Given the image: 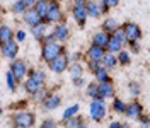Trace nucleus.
Returning <instances> with one entry per match:
<instances>
[{
  "label": "nucleus",
  "instance_id": "obj_1",
  "mask_svg": "<svg viewBox=\"0 0 150 128\" xmlns=\"http://www.w3.org/2000/svg\"><path fill=\"white\" fill-rule=\"evenodd\" d=\"M62 51H63V46H60L55 39H53V41H45L43 50H41V56H43L45 62H51V60H53L56 55H60Z\"/></svg>",
  "mask_w": 150,
  "mask_h": 128
},
{
  "label": "nucleus",
  "instance_id": "obj_2",
  "mask_svg": "<svg viewBox=\"0 0 150 128\" xmlns=\"http://www.w3.org/2000/svg\"><path fill=\"white\" fill-rule=\"evenodd\" d=\"M12 125L19 128H29L34 125V113L29 111H19L12 116Z\"/></svg>",
  "mask_w": 150,
  "mask_h": 128
},
{
  "label": "nucleus",
  "instance_id": "obj_3",
  "mask_svg": "<svg viewBox=\"0 0 150 128\" xmlns=\"http://www.w3.org/2000/svg\"><path fill=\"white\" fill-rule=\"evenodd\" d=\"M48 63H50V68L55 73H62L68 68V56L65 55V51H62L60 55H56L55 58H53L51 62H48Z\"/></svg>",
  "mask_w": 150,
  "mask_h": 128
},
{
  "label": "nucleus",
  "instance_id": "obj_4",
  "mask_svg": "<svg viewBox=\"0 0 150 128\" xmlns=\"http://www.w3.org/2000/svg\"><path fill=\"white\" fill-rule=\"evenodd\" d=\"M106 114V106H104V101L103 97H97V99L92 101L91 104V118L94 121H101Z\"/></svg>",
  "mask_w": 150,
  "mask_h": 128
},
{
  "label": "nucleus",
  "instance_id": "obj_5",
  "mask_svg": "<svg viewBox=\"0 0 150 128\" xmlns=\"http://www.w3.org/2000/svg\"><path fill=\"white\" fill-rule=\"evenodd\" d=\"M60 19H62V10H60V5L56 4L55 0H50L46 16H45V22H58Z\"/></svg>",
  "mask_w": 150,
  "mask_h": 128
},
{
  "label": "nucleus",
  "instance_id": "obj_6",
  "mask_svg": "<svg viewBox=\"0 0 150 128\" xmlns=\"http://www.w3.org/2000/svg\"><path fill=\"white\" fill-rule=\"evenodd\" d=\"M121 29L125 33V36H126V41H137V39L142 38V29L135 22H126Z\"/></svg>",
  "mask_w": 150,
  "mask_h": 128
},
{
  "label": "nucleus",
  "instance_id": "obj_7",
  "mask_svg": "<svg viewBox=\"0 0 150 128\" xmlns=\"http://www.w3.org/2000/svg\"><path fill=\"white\" fill-rule=\"evenodd\" d=\"M26 72H28V68H26V62L24 60H14L10 63V73L16 77V80H21L26 75Z\"/></svg>",
  "mask_w": 150,
  "mask_h": 128
},
{
  "label": "nucleus",
  "instance_id": "obj_8",
  "mask_svg": "<svg viewBox=\"0 0 150 128\" xmlns=\"http://www.w3.org/2000/svg\"><path fill=\"white\" fill-rule=\"evenodd\" d=\"M22 17H24V22L29 24V26H34L38 22H45V21L41 19V16L34 10V7H28V9L22 12Z\"/></svg>",
  "mask_w": 150,
  "mask_h": 128
},
{
  "label": "nucleus",
  "instance_id": "obj_9",
  "mask_svg": "<svg viewBox=\"0 0 150 128\" xmlns=\"http://www.w3.org/2000/svg\"><path fill=\"white\" fill-rule=\"evenodd\" d=\"M72 14H74L77 24H79L80 28H84L85 21H87V10H85V5H77V4H75L74 9H72Z\"/></svg>",
  "mask_w": 150,
  "mask_h": 128
},
{
  "label": "nucleus",
  "instance_id": "obj_10",
  "mask_svg": "<svg viewBox=\"0 0 150 128\" xmlns=\"http://www.w3.org/2000/svg\"><path fill=\"white\" fill-rule=\"evenodd\" d=\"M0 46H2V55L5 58H16V55L19 51V46L14 39H10V41H7V43H4Z\"/></svg>",
  "mask_w": 150,
  "mask_h": 128
},
{
  "label": "nucleus",
  "instance_id": "obj_11",
  "mask_svg": "<svg viewBox=\"0 0 150 128\" xmlns=\"http://www.w3.org/2000/svg\"><path fill=\"white\" fill-rule=\"evenodd\" d=\"M123 113L131 119H138L142 114V104H138V102H130L128 106H125V111Z\"/></svg>",
  "mask_w": 150,
  "mask_h": 128
},
{
  "label": "nucleus",
  "instance_id": "obj_12",
  "mask_svg": "<svg viewBox=\"0 0 150 128\" xmlns=\"http://www.w3.org/2000/svg\"><path fill=\"white\" fill-rule=\"evenodd\" d=\"M97 89H99V96H101V97H111L112 94H114V87H112L111 79L99 82L97 84Z\"/></svg>",
  "mask_w": 150,
  "mask_h": 128
},
{
  "label": "nucleus",
  "instance_id": "obj_13",
  "mask_svg": "<svg viewBox=\"0 0 150 128\" xmlns=\"http://www.w3.org/2000/svg\"><path fill=\"white\" fill-rule=\"evenodd\" d=\"M43 106L46 108V110H55L60 106V97L56 96V94H48L46 97L43 99Z\"/></svg>",
  "mask_w": 150,
  "mask_h": 128
},
{
  "label": "nucleus",
  "instance_id": "obj_14",
  "mask_svg": "<svg viewBox=\"0 0 150 128\" xmlns=\"http://www.w3.org/2000/svg\"><path fill=\"white\" fill-rule=\"evenodd\" d=\"M104 53V48L103 46H97V45H92L89 50H87V58L89 60H99L101 62V56Z\"/></svg>",
  "mask_w": 150,
  "mask_h": 128
},
{
  "label": "nucleus",
  "instance_id": "obj_15",
  "mask_svg": "<svg viewBox=\"0 0 150 128\" xmlns=\"http://www.w3.org/2000/svg\"><path fill=\"white\" fill-rule=\"evenodd\" d=\"M108 39H109V34H108L106 31H99V33H96V34H94L92 45H97V46H103V48H106Z\"/></svg>",
  "mask_w": 150,
  "mask_h": 128
},
{
  "label": "nucleus",
  "instance_id": "obj_16",
  "mask_svg": "<svg viewBox=\"0 0 150 128\" xmlns=\"http://www.w3.org/2000/svg\"><path fill=\"white\" fill-rule=\"evenodd\" d=\"M10 39H14V31L9 26H0V45L7 43Z\"/></svg>",
  "mask_w": 150,
  "mask_h": 128
},
{
  "label": "nucleus",
  "instance_id": "obj_17",
  "mask_svg": "<svg viewBox=\"0 0 150 128\" xmlns=\"http://www.w3.org/2000/svg\"><path fill=\"white\" fill-rule=\"evenodd\" d=\"M48 5H50V0H36V4L33 5L34 10L41 16V19L45 21V16H46V10H48Z\"/></svg>",
  "mask_w": 150,
  "mask_h": 128
},
{
  "label": "nucleus",
  "instance_id": "obj_18",
  "mask_svg": "<svg viewBox=\"0 0 150 128\" xmlns=\"http://www.w3.org/2000/svg\"><path fill=\"white\" fill-rule=\"evenodd\" d=\"M121 46H123V43H120L116 38H112L111 34H109V39H108L104 50H108V51H111V53H118V51L121 50Z\"/></svg>",
  "mask_w": 150,
  "mask_h": 128
},
{
  "label": "nucleus",
  "instance_id": "obj_19",
  "mask_svg": "<svg viewBox=\"0 0 150 128\" xmlns=\"http://www.w3.org/2000/svg\"><path fill=\"white\" fill-rule=\"evenodd\" d=\"M53 36L55 39H60V41H65L67 38H68V29H67L65 24H58L53 31Z\"/></svg>",
  "mask_w": 150,
  "mask_h": 128
},
{
  "label": "nucleus",
  "instance_id": "obj_20",
  "mask_svg": "<svg viewBox=\"0 0 150 128\" xmlns=\"http://www.w3.org/2000/svg\"><path fill=\"white\" fill-rule=\"evenodd\" d=\"M101 62L104 63V67H106V68H112L114 65L118 63V60H116V58L111 55V51H108V53L104 51L103 56H101Z\"/></svg>",
  "mask_w": 150,
  "mask_h": 128
},
{
  "label": "nucleus",
  "instance_id": "obj_21",
  "mask_svg": "<svg viewBox=\"0 0 150 128\" xmlns=\"http://www.w3.org/2000/svg\"><path fill=\"white\" fill-rule=\"evenodd\" d=\"M31 31H33V34L38 39H41V38L45 36V31H46V22H38L34 26H31Z\"/></svg>",
  "mask_w": 150,
  "mask_h": 128
},
{
  "label": "nucleus",
  "instance_id": "obj_22",
  "mask_svg": "<svg viewBox=\"0 0 150 128\" xmlns=\"http://www.w3.org/2000/svg\"><path fill=\"white\" fill-rule=\"evenodd\" d=\"M85 10H87V16H91V17H99L101 16V12L97 10L96 7V4H94V0H89V2H85Z\"/></svg>",
  "mask_w": 150,
  "mask_h": 128
},
{
  "label": "nucleus",
  "instance_id": "obj_23",
  "mask_svg": "<svg viewBox=\"0 0 150 128\" xmlns=\"http://www.w3.org/2000/svg\"><path fill=\"white\" fill-rule=\"evenodd\" d=\"M41 85H43L41 82H38V80H34V79L29 77V80L26 82V91L31 92V94H34V92H38L39 89H41Z\"/></svg>",
  "mask_w": 150,
  "mask_h": 128
},
{
  "label": "nucleus",
  "instance_id": "obj_24",
  "mask_svg": "<svg viewBox=\"0 0 150 128\" xmlns=\"http://www.w3.org/2000/svg\"><path fill=\"white\" fill-rule=\"evenodd\" d=\"M94 75L97 77L99 82H103V80H109V73H108V68H106V67H99L97 70H94Z\"/></svg>",
  "mask_w": 150,
  "mask_h": 128
},
{
  "label": "nucleus",
  "instance_id": "obj_25",
  "mask_svg": "<svg viewBox=\"0 0 150 128\" xmlns=\"http://www.w3.org/2000/svg\"><path fill=\"white\" fill-rule=\"evenodd\" d=\"M65 125L67 127H85V121L80 116H70L68 119H65Z\"/></svg>",
  "mask_w": 150,
  "mask_h": 128
},
{
  "label": "nucleus",
  "instance_id": "obj_26",
  "mask_svg": "<svg viewBox=\"0 0 150 128\" xmlns=\"http://www.w3.org/2000/svg\"><path fill=\"white\" fill-rule=\"evenodd\" d=\"M29 77L43 84V82H45V77H46V75H45V72H43V70H38V68H34V70H29Z\"/></svg>",
  "mask_w": 150,
  "mask_h": 128
},
{
  "label": "nucleus",
  "instance_id": "obj_27",
  "mask_svg": "<svg viewBox=\"0 0 150 128\" xmlns=\"http://www.w3.org/2000/svg\"><path fill=\"white\" fill-rule=\"evenodd\" d=\"M26 9H28V4H26L24 0H17V2L12 5V12H14V14H22Z\"/></svg>",
  "mask_w": 150,
  "mask_h": 128
},
{
  "label": "nucleus",
  "instance_id": "obj_28",
  "mask_svg": "<svg viewBox=\"0 0 150 128\" xmlns=\"http://www.w3.org/2000/svg\"><path fill=\"white\" fill-rule=\"evenodd\" d=\"M70 75L77 79V77H82V65L80 63H72L70 65Z\"/></svg>",
  "mask_w": 150,
  "mask_h": 128
},
{
  "label": "nucleus",
  "instance_id": "obj_29",
  "mask_svg": "<svg viewBox=\"0 0 150 128\" xmlns=\"http://www.w3.org/2000/svg\"><path fill=\"white\" fill-rule=\"evenodd\" d=\"M116 28H118V26H116V21H114V19H108V21L103 24V29L108 33V34H111Z\"/></svg>",
  "mask_w": 150,
  "mask_h": 128
},
{
  "label": "nucleus",
  "instance_id": "obj_30",
  "mask_svg": "<svg viewBox=\"0 0 150 128\" xmlns=\"http://www.w3.org/2000/svg\"><path fill=\"white\" fill-rule=\"evenodd\" d=\"M111 36L116 38L120 43H128V41H126V36H125V33H123V29H118V28H116V29L111 33Z\"/></svg>",
  "mask_w": 150,
  "mask_h": 128
},
{
  "label": "nucleus",
  "instance_id": "obj_31",
  "mask_svg": "<svg viewBox=\"0 0 150 128\" xmlns=\"http://www.w3.org/2000/svg\"><path fill=\"white\" fill-rule=\"evenodd\" d=\"M87 94H89L92 99H97V97H101V96H99V89H97V84H91V85L87 87Z\"/></svg>",
  "mask_w": 150,
  "mask_h": 128
},
{
  "label": "nucleus",
  "instance_id": "obj_32",
  "mask_svg": "<svg viewBox=\"0 0 150 128\" xmlns=\"http://www.w3.org/2000/svg\"><path fill=\"white\" fill-rule=\"evenodd\" d=\"M118 53H120V56H118V62H120V63L121 65H130V55H128L126 51H121V50H120Z\"/></svg>",
  "mask_w": 150,
  "mask_h": 128
},
{
  "label": "nucleus",
  "instance_id": "obj_33",
  "mask_svg": "<svg viewBox=\"0 0 150 128\" xmlns=\"http://www.w3.org/2000/svg\"><path fill=\"white\" fill-rule=\"evenodd\" d=\"M79 111V106L77 104H74L72 108H68V110H65V113H63V119H68L70 116H74L75 113Z\"/></svg>",
  "mask_w": 150,
  "mask_h": 128
},
{
  "label": "nucleus",
  "instance_id": "obj_34",
  "mask_svg": "<svg viewBox=\"0 0 150 128\" xmlns=\"http://www.w3.org/2000/svg\"><path fill=\"white\" fill-rule=\"evenodd\" d=\"M94 4H96V7H97V10L101 12V14H106L108 12V7H106V4H104V0H94Z\"/></svg>",
  "mask_w": 150,
  "mask_h": 128
},
{
  "label": "nucleus",
  "instance_id": "obj_35",
  "mask_svg": "<svg viewBox=\"0 0 150 128\" xmlns=\"http://www.w3.org/2000/svg\"><path fill=\"white\" fill-rule=\"evenodd\" d=\"M16 82H17V80H16V77L9 72V73H7V84H9L10 91H16Z\"/></svg>",
  "mask_w": 150,
  "mask_h": 128
},
{
  "label": "nucleus",
  "instance_id": "obj_36",
  "mask_svg": "<svg viewBox=\"0 0 150 128\" xmlns=\"http://www.w3.org/2000/svg\"><path fill=\"white\" fill-rule=\"evenodd\" d=\"M112 108H114V111H116V113H123V111H125V104H123V101L114 99V102H112Z\"/></svg>",
  "mask_w": 150,
  "mask_h": 128
},
{
  "label": "nucleus",
  "instance_id": "obj_37",
  "mask_svg": "<svg viewBox=\"0 0 150 128\" xmlns=\"http://www.w3.org/2000/svg\"><path fill=\"white\" fill-rule=\"evenodd\" d=\"M130 92L133 96H138V94H140V85L137 82H130Z\"/></svg>",
  "mask_w": 150,
  "mask_h": 128
},
{
  "label": "nucleus",
  "instance_id": "obj_38",
  "mask_svg": "<svg viewBox=\"0 0 150 128\" xmlns=\"http://www.w3.org/2000/svg\"><path fill=\"white\" fill-rule=\"evenodd\" d=\"M99 67H101V62H99V60H89V68H91V70H97V68H99Z\"/></svg>",
  "mask_w": 150,
  "mask_h": 128
},
{
  "label": "nucleus",
  "instance_id": "obj_39",
  "mask_svg": "<svg viewBox=\"0 0 150 128\" xmlns=\"http://www.w3.org/2000/svg\"><path fill=\"white\" fill-rule=\"evenodd\" d=\"M104 4H106L108 9H112V7H116L120 4V0H104Z\"/></svg>",
  "mask_w": 150,
  "mask_h": 128
},
{
  "label": "nucleus",
  "instance_id": "obj_40",
  "mask_svg": "<svg viewBox=\"0 0 150 128\" xmlns=\"http://www.w3.org/2000/svg\"><path fill=\"white\" fill-rule=\"evenodd\" d=\"M14 36L17 38V41H24V39H26V33H24V31H17Z\"/></svg>",
  "mask_w": 150,
  "mask_h": 128
},
{
  "label": "nucleus",
  "instance_id": "obj_41",
  "mask_svg": "<svg viewBox=\"0 0 150 128\" xmlns=\"http://www.w3.org/2000/svg\"><path fill=\"white\" fill-rule=\"evenodd\" d=\"M128 43L131 45V51H133V53H140V46L137 45L135 41H128Z\"/></svg>",
  "mask_w": 150,
  "mask_h": 128
},
{
  "label": "nucleus",
  "instance_id": "obj_42",
  "mask_svg": "<svg viewBox=\"0 0 150 128\" xmlns=\"http://www.w3.org/2000/svg\"><path fill=\"white\" fill-rule=\"evenodd\" d=\"M56 123L55 121H51V119H46V121H43V127H55Z\"/></svg>",
  "mask_w": 150,
  "mask_h": 128
},
{
  "label": "nucleus",
  "instance_id": "obj_43",
  "mask_svg": "<svg viewBox=\"0 0 150 128\" xmlns=\"http://www.w3.org/2000/svg\"><path fill=\"white\" fill-rule=\"evenodd\" d=\"M138 119H142V123H143V125H149V116H142L140 114V118Z\"/></svg>",
  "mask_w": 150,
  "mask_h": 128
},
{
  "label": "nucleus",
  "instance_id": "obj_44",
  "mask_svg": "<svg viewBox=\"0 0 150 128\" xmlns=\"http://www.w3.org/2000/svg\"><path fill=\"white\" fill-rule=\"evenodd\" d=\"M24 2H26V4H28V7H33V5H34V4H36V0H24Z\"/></svg>",
  "mask_w": 150,
  "mask_h": 128
},
{
  "label": "nucleus",
  "instance_id": "obj_45",
  "mask_svg": "<svg viewBox=\"0 0 150 128\" xmlns=\"http://www.w3.org/2000/svg\"><path fill=\"white\" fill-rule=\"evenodd\" d=\"M75 4H77V5H85V2H87V0H74Z\"/></svg>",
  "mask_w": 150,
  "mask_h": 128
},
{
  "label": "nucleus",
  "instance_id": "obj_46",
  "mask_svg": "<svg viewBox=\"0 0 150 128\" xmlns=\"http://www.w3.org/2000/svg\"><path fill=\"white\" fill-rule=\"evenodd\" d=\"M109 127H112V128H121L123 125H121V123H111V125H109Z\"/></svg>",
  "mask_w": 150,
  "mask_h": 128
},
{
  "label": "nucleus",
  "instance_id": "obj_47",
  "mask_svg": "<svg viewBox=\"0 0 150 128\" xmlns=\"http://www.w3.org/2000/svg\"><path fill=\"white\" fill-rule=\"evenodd\" d=\"M0 17H2V7H0Z\"/></svg>",
  "mask_w": 150,
  "mask_h": 128
},
{
  "label": "nucleus",
  "instance_id": "obj_48",
  "mask_svg": "<svg viewBox=\"0 0 150 128\" xmlns=\"http://www.w3.org/2000/svg\"><path fill=\"white\" fill-rule=\"evenodd\" d=\"M0 114H2V108H0Z\"/></svg>",
  "mask_w": 150,
  "mask_h": 128
}]
</instances>
